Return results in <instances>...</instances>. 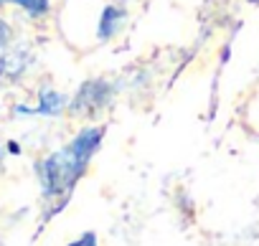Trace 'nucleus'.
<instances>
[{"label":"nucleus","mask_w":259,"mask_h":246,"mask_svg":"<svg viewBox=\"0 0 259 246\" xmlns=\"http://www.w3.org/2000/svg\"><path fill=\"white\" fill-rule=\"evenodd\" d=\"M251 3H259V0H251Z\"/></svg>","instance_id":"nucleus-9"},{"label":"nucleus","mask_w":259,"mask_h":246,"mask_svg":"<svg viewBox=\"0 0 259 246\" xmlns=\"http://www.w3.org/2000/svg\"><path fill=\"white\" fill-rule=\"evenodd\" d=\"M102 135H104V130H102V127H84V130L71 140V145H66V147H69V153H71L79 163H84V165H87V163L92 160L94 150L99 147Z\"/></svg>","instance_id":"nucleus-3"},{"label":"nucleus","mask_w":259,"mask_h":246,"mask_svg":"<svg viewBox=\"0 0 259 246\" xmlns=\"http://www.w3.org/2000/svg\"><path fill=\"white\" fill-rule=\"evenodd\" d=\"M112 91H114V86H112L109 81H104V79L84 81V84L79 86L74 102H71V112L92 117V114H97V112L112 99Z\"/></svg>","instance_id":"nucleus-2"},{"label":"nucleus","mask_w":259,"mask_h":246,"mask_svg":"<svg viewBox=\"0 0 259 246\" xmlns=\"http://www.w3.org/2000/svg\"><path fill=\"white\" fill-rule=\"evenodd\" d=\"M0 3H16L23 11H28L31 16H46L49 13V0H0Z\"/></svg>","instance_id":"nucleus-6"},{"label":"nucleus","mask_w":259,"mask_h":246,"mask_svg":"<svg viewBox=\"0 0 259 246\" xmlns=\"http://www.w3.org/2000/svg\"><path fill=\"white\" fill-rule=\"evenodd\" d=\"M124 18H127L124 8H119V6H107V8L102 11V18H99V26H97V36H99L102 41L112 38V36L122 28Z\"/></svg>","instance_id":"nucleus-4"},{"label":"nucleus","mask_w":259,"mask_h":246,"mask_svg":"<svg viewBox=\"0 0 259 246\" xmlns=\"http://www.w3.org/2000/svg\"><path fill=\"white\" fill-rule=\"evenodd\" d=\"M64 104H66V99H64V94H59V91H54V89H44L41 91V104H38V114H59L61 109H64Z\"/></svg>","instance_id":"nucleus-5"},{"label":"nucleus","mask_w":259,"mask_h":246,"mask_svg":"<svg viewBox=\"0 0 259 246\" xmlns=\"http://www.w3.org/2000/svg\"><path fill=\"white\" fill-rule=\"evenodd\" d=\"M84 163H79L69 147L49 155L46 160L38 163V178H41V188L44 195L49 198H66L71 193V188L76 185V180L84 173Z\"/></svg>","instance_id":"nucleus-1"},{"label":"nucleus","mask_w":259,"mask_h":246,"mask_svg":"<svg viewBox=\"0 0 259 246\" xmlns=\"http://www.w3.org/2000/svg\"><path fill=\"white\" fill-rule=\"evenodd\" d=\"M69 246H97V233L87 231V233H81V238H76V241L69 243Z\"/></svg>","instance_id":"nucleus-7"},{"label":"nucleus","mask_w":259,"mask_h":246,"mask_svg":"<svg viewBox=\"0 0 259 246\" xmlns=\"http://www.w3.org/2000/svg\"><path fill=\"white\" fill-rule=\"evenodd\" d=\"M8 38H11V28L0 21V46H6L8 43Z\"/></svg>","instance_id":"nucleus-8"}]
</instances>
